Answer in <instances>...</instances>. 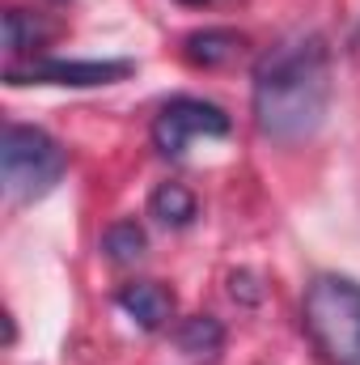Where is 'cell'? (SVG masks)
Segmentation results:
<instances>
[{
    "mask_svg": "<svg viewBox=\"0 0 360 365\" xmlns=\"http://www.w3.org/2000/svg\"><path fill=\"white\" fill-rule=\"evenodd\" d=\"M255 128L280 140L297 145L314 136L331 110V47L322 34H292L268 47L255 60Z\"/></svg>",
    "mask_w": 360,
    "mask_h": 365,
    "instance_id": "cell-1",
    "label": "cell"
},
{
    "mask_svg": "<svg viewBox=\"0 0 360 365\" xmlns=\"http://www.w3.org/2000/svg\"><path fill=\"white\" fill-rule=\"evenodd\" d=\"M301 319L331 365H360V284L352 276L318 272L305 289Z\"/></svg>",
    "mask_w": 360,
    "mask_h": 365,
    "instance_id": "cell-2",
    "label": "cell"
},
{
    "mask_svg": "<svg viewBox=\"0 0 360 365\" xmlns=\"http://www.w3.org/2000/svg\"><path fill=\"white\" fill-rule=\"evenodd\" d=\"M68 170V149L30 123H4L0 136V179L13 204L43 200Z\"/></svg>",
    "mask_w": 360,
    "mask_h": 365,
    "instance_id": "cell-3",
    "label": "cell"
},
{
    "mask_svg": "<svg viewBox=\"0 0 360 365\" xmlns=\"http://www.w3.org/2000/svg\"><path fill=\"white\" fill-rule=\"evenodd\" d=\"M233 119L225 115V106L203 102V98H170L157 119H153V149L162 158H182L186 145L195 136H229Z\"/></svg>",
    "mask_w": 360,
    "mask_h": 365,
    "instance_id": "cell-4",
    "label": "cell"
},
{
    "mask_svg": "<svg viewBox=\"0 0 360 365\" xmlns=\"http://www.w3.org/2000/svg\"><path fill=\"white\" fill-rule=\"evenodd\" d=\"M136 64L132 60H30V64H9L4 81L9 86H68V90H97V86H115L123 77H132Z\"/></svg>",
    "mask_w": 360,
    "mask_h": 365,
    "instance_id": "cell-5",
    "label": "cell"
},
{
    "mask_svg": "<svg viewBox=\"0 0 360 365\" xmlns=\"http://www.w3.org/2000/svg\"><path fill=\"white\" fill-rule=\"evenodd\" d=\"M250 47V38L233 26H203V30H191L182 38V60L195 64V68H225L233 60H242Z\"/></svg>",
    "mask_w": 360,
    "mask_h": 365,
    "instance_id": "cell-6",
    "label": "cell"
},
{
    "mask_svg": "<svg viewBox=\"0 0 360 365\" xmlns=\"http://www.w3.org/2000/svg\"><path fill=\"white\" fill-rule=\"evenodd\" d=\"M119 310L136 323V327H144V331H162L166 323H170V314H174V293L166 289V284H157V280H132V284H123L119 289Z\"/></svg>",
    "mask_w": 360,
    "mask_h": 365,
    "instance_id": "cell-7",
    "label": "cell"
},
{
    "mask_svg": "<svg viewBox=\"0 0 360 365\" xmlns=\"http://www.w3.org/2000/svg\"><path fill=\"white\" fill-rule=\"evenodd\" d=\"M195 212H199V200H195V191L182 187V182H157L153 195H149V217H153L157 225H166V230L191 225Z\"/></svg>",
    "mask_w": 360,
    "mask_h": 365,
    "instance_id": "cell-8",
    "label": "cell"
},
{
    "mask_svg": "<svg viewBox=\"0 0 360 365\" xmlns=\"http://www.w3.org/2000/svg\"><path fill=\"white\" fill-rule=\"evenodd\" d=\"M102 251H106L110 264L127 268V264L144 259V251H149V234H144L136 221H115V225H106V234H102Z\"/></svg>",
    "mask_w": 360,
    "mask_h": 365,
    "instance_id": "cell-9",
    "label": "cell"
},
{
    "mask_svg": "<svg viewBox=\"0 0 360 365\" xmlns=\"http://www.w3.org/2000/svg\"><path fill=\"white\" fill-rule=\"evenodd\" d=\"M43 38H47V26H43L34 13H26V9H4V51H9V56H30V51L43 47Z\"/></svg>",
    "mask_w": 360,
    "mask_h": 365,
    "instance_id": "cell-10",
    "label": "cell"
},
{
    "mask_svg": "<svg viewBox=\"0 0 360 365\" xmlns=\"http://www.w3.org/2000/svg\"><path fill=\"white\" fill-rule=\"evenodd\" d=\"M174 340H179L182 353L203 357V353H216V349L225 344V327H221V319H212V314H191V319L179 323Z\"/></svg>",
    "mask_w": 360,
    "mask_h": 365,
    "instance_id": "cell-11",
    "label": "cell"
},
{
    "mask_svg": "<svg viewBox=\"0 0 360 365\" xmlns=\"http://www.w3.org/2000/svg\"><path fill=\"white\" fill-rule=\"evenodd\" d=\"M229 297L242 302V306H259L263 302V284L255 272H233L229 276Z\"/></svg>",
    "mask_w": 360,
    "mask_h": 365,
    "instance_id": "cell-12",
    "label": "cell"
},
{
    "mask_svg": "<svg viewBox=\"0 0 360 365\" xmlns=\"http://www.w3.org/2000/svg\"><path fill=\"white\" fill-rule=\"evenodd\" d=\"M17 340V327H13V314H4V344H13Z\"/></svg>",
    "mask_w": 360,
    "mask_h": 365,
    "instance_id": "cell-13",
    "label": "cell"
},
{
    "mask_svg": "<svg viewBox=\"0 0 360 365\" xmlns=\"http://www.w3.org/2000/svg\"><path fill=\"white\" fill-rule=\"evenodd\" d=\"M182 4H195V9H203V4H216V0H182Z\"/></svg>",
    "mask_w": 360,
    "mask_h": 365,
    "instance_id": "cell-14",
    "label": "cell"
}]
</instances>
